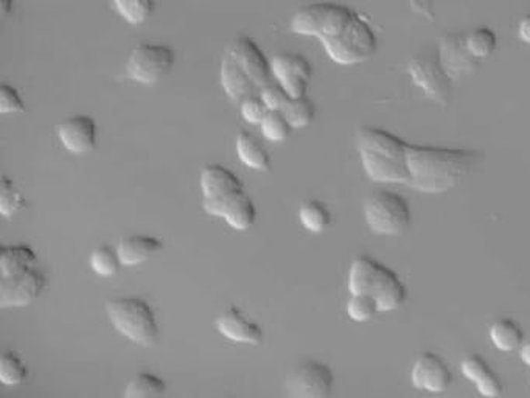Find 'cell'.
Wrapping results in <instances>:
<instances>
[{"label":"cell","mask_w":530,"mask_h":398,"mask_svg":"<svg viewBox=\"0 0 530 398\" xmlns=\"http://www.w3.org/2000/svg\"><path fill=\"white\" fill-rule=\"evenodd\" d=\"M482 159L479 151L409 144L407 185L424 194H442L459 185Z\"/></svg>","instance_id":"cell-1"},{"label":"cell","mask_w":530,"mask_h":398,"mask_svg":"<svg viewBox=\"0 0 530 398\" xmlns=\"http://www.w3.org/2000/svg\"><path fill=\"white\" fill-rule=\"evenodd\" d=\"M359 156L367 176L375 183L407 184L409 142L389 131L363 126L356 135Z\"/></svg>","instance_id":"cell-2"},{"label":"cell","mask_w":530,"mask_h":398,"mask_svg":"<svg viewBox=\"0 0 530 398\" xmlns=\"http://www.w3.org/2000/svg\"><path fill=\"white\" fill-rule=\"evenodd\" d=\"M350 294H372L381 313L394 312L406 302V285L395 271L369 255H358L348 271Z\"/></svg>","instance_id":"cell-3"},{"label":"cell","mask_w":530,"mask_h":398,"mask_svg":"<svg viewBox=\"0 0 530 398\" xmlns=\"http://www.w3.org/2000/svg\"><path fill=\"white\" fill-rule=\"evenodd\" d=\"M107 318L118 333L135 344L151 347L159 341L161 329L155 310L137 296L114 297L106 303Z\"/></svg>","instance_id":"cell-4"},{"label":"cell","mask_w":530,"mask_h":398,"mask_svg":"<svg viewBox=\"0 0 530 398\" xmlns=\"http://www.w3.org/2000/svg\"><path fill=\"white\" fill-rule=\"evenodd\" d=\"M356 15V11L341 4H308L299 8L291 19V30L304 36H316L322 43L345 32Z\"/></svg>","instance_id":"cell-5"},{"label":"cell","mask_w":530,"mask_h":398,"mask_svg":"<svg viewBox=\"0 0 530 398\" xmlns=\"http://www.w3.org/2000/svg\"><path fill=\"white\" fill-rule=\"evenodd\" d=\"M365 223L378 235H396L411 224V209L402 194L391 190H378L365 204Z\"/></svg>","instance_id":"cell-6"},{"label":"cell","mask_w":530,"mask_h":398,"mask_svg":"<svg viewBox=\"0 0 530 398\" xmlns=\"http://www.w3.org/2000/svg\"><path fill=\"white\" fill-rule=\"evenodd\" d=\"M328 56L337 65H350L367 60L376 52V35L361 15L339 36L322 41Z\"/></svg>","instance_id":"cell-7"},{"label":"cell","mask_w":530,"mask_h":398,"mask_svg":"<svg viewBox=\"0 0 530 398\" xmlns=\"http://www.w3.org/2000/svg\"><path fill=\"white\" fill-rule=\"evenodd\" d=\"M176 55L165 44L144 43L129 55L126 75L144 85H153L173 69Z\"/></svg>","instance_id":"cell-8"},{"label":"cell","mask_w":530,"mask_h":398,"mask_svg":"<svg viewBox=\"0 0 530 398\" xmlns=\"http://www.w3.org/2000/svg\"><path fill=\"white\" fill-rule=\"evenodd\" d=\"M407 70L413 81L422 91L439 104H446L451 98V78L440 60L439 52H420L409 61Z\"/></svg>","instance_id":"cell-9"},{"label":"cell","mask_w":530,"mask_h":398,"mask_svg":"<svg viewBox=\"0 0 530 398\" xmlns=\"http://www.w3.org/2000/svg\"><path fill=\"white\" fill-rule=\"evenodd\" d=\"M335 375L330 366L319 361H305L285 380V393L295 398H327L333 391Z\"/></svg>","instance_id":"cell-10"},{"label":"cell","mask_w":530,"mask_h":398,"mask_svg":"<svg viewBox=\"0 0 530 398\" xmlns=\"http://www.w3.org/2000/svg\"><path fill=\"white\" fill-rule=\"evenodd\" d=\"M45 282V274L36 266L19 274L0 277V307H27L43 294Z\"/></svg>","instance_id":"cell-11"},{"label":"cell","mask_w":530,"mask_h":398,"mask_svg":"<svg viewBox=\"0 0 530 398\" xmlns=\"http://www.w3.org/2000/svg\"><path fill=\"white\" fill-rule=\"evenodd\" d=\"M274 80L286 89L289 97H304L308 91L313 69L305 56L297 54H279L271 60Z\"/></svg>","instance_id":"cell-12"},{"label":"cell","mask_w":530,"mask_h":398,"mask_svg":"<svg viewBox=\"0 0 530 398\" xmlns=\"http://www.w3.org/2000/svg\"><path fill=\"white\" fill-rule=\"evenodd\" d=\"M238 65L246 70L255 86L262 89L274 80L271 60L266 58L257 43L249 36H236L225 50Z\"/></svg>","instance_id":"cell-13"},{"label":"cell","mask_w":530,"mask_h":398,"mask_svg":"<svg viewBox=\"0 0 530 398\" xmlns=\"http://www.w3.org/2000/svg\"><path fill=\"white\" fill-rule=\"evenodd\" d=\"M411 380L417 389L429 393H444L450 388L453 375L450 367L446 366V363L439 355L424 352L414 363Z\"/></svg>","instance_id":"cell-14"},{"label":"cell","mask_w":530,"mask_h":398,"mask_svg":"<svg viewBox=\"0 0 530 398\" xmlns=\"http://www.w3.org/2000/svg\"><path fill=\"white\" fill-rule=\"evenodd\" d=\"M59 142L72 154H87L96 145V124L89 115H74L58 130Z\"/></svg>","instance_id":"cell-15"},{"label":"cell","mask_w":530,"mask_h":398,"mask_svg":"<svg viewBox=\"0 0 530 398\" xmlns=\"http://www.w3.org/2000/svg\"><path fill=\"white\" fill-rule=\"evenodd\" d=\"M439 56L451 78L465 75L479 67V58L470 52L466 45V36L462 33H450L442 39Z\"/></svg>","instance_id":"cell-16"},{"label":"cell","mask_w":530,"mask_h":398,"mask_svg":"<svg viewBox=\"0 0 530 398\" xmlns=\"http://www.w3.org/2000/svg\"><path fill=\"white\" fill-rule=\"evenodd\" d=\"M216 329L225 338L241 344L260 345L265 332L255 321L247 318L240 308L229 307L216 319Z\"/></svg>","instance_id":"cell-17"},{"label":"cell","mask_w":530,"mask_h":398,"mask_svg":"<svg viewBox=\"0 0 530 398\" xmlns=\"http://www.w3.org/2000/svg\"><path fill=\"white\" fill-rule=\"evenodd\" d=\"M199 185H201L204 198L234 196L245 192L243 183L235 173L220 164H209L203 168Z\"/></svg>","instance_id":"cell-18"},{"label":"cell","mask_w":530,"mask_h":398,"mask_svg":"<svg viewBox=\"0 0 530 398\" xmlns=\"http://www.w3.org/2000/svg\"><path fill=\"white\" fill-rule=\"evenodd\" d=\"M220 78L221 86L225 94L235 102L245 100L257 89L251 76L247 75L246 70L243 69L227 52L221 61Z\"/></svg>","instance_id":"cell-19"},{"label":"cell","mask_w":530,"mask_h":398,"mask_svg":"<svg viewBox=\"0 0 530 398\" xmlns=\"http://www.w3.org/2000/svg\"><path fill=\"white\" fill-rule=\"evenodd\" d=\"M462 373L476 384L484 397H498L504 391L503 382L479 355L466 356L462 361Z\"/></svg>","instance_id":"cell-20"},{"label":"cell","mask_w":530,"mask_h":398,"mask_svg":"<svg viewBox=\"0 0 530 398\" xmlns=\"http://www.w3.org/2000/svg\"><path fill=\"white\" fill-rule=\"evenodd\" d=\"M164 243L151 235H129L118 243V255L124 266H137L150 260L153 255L161 253Z\"/></svg>","instance_id":"cell-21"},{"label":"cell","mask_w":530,"mask_h":398,"mask_svg":"<svg viewBox=\"0 0 530 398\" xmlns=\"http://www.w3.org/2000/svg\"><path fill=\"white\" fill-rule=\"evenodd\" d=\"M38 255L28 244H4L0 251V277L19 274L27 269L35 268Z\"/></svg>","instance_id":"cell-22"},{"label":"cell","mask_w":530,"mask_h":398,"mask_svg":"<svg viewBox=\"0 0 530 398\" xmlns=\"http://www.w3.org/2000/svg\"><path fill=\"white\" fill-rule=\"evenodd\" d=\"M235 145L236 154L246 167L257 172H268L271 168L269 153L263 145L262 140L255 135L247 131H241L236 135Z\"/></svg>","instance_id":"cell-23"},{"label":"cell","mask_w":530,"mask_h":398,"mask_svg":"<svg viewBox=\"0 0 530 398\" xmlns=\"http://www.w3.org/2000/svg\"><path fill=\"white\" fill-rule=\"evenodd\" d=\"M225 223L236 231H246L255 223L257 218V209L252 203V199L245 192L232 199L231 204L225 210Z\"/></svg>","instance_id":"cell-24"},{"label":"cell","mask_w":530,"mask_h":398,"mask_svg":"<svg viewBox=\"0 0 530 398\" xmlns=\"http://www.w3.org/2000/svg\"><path fill=\"white\" fill-rule=\"evenodd\" d=\"M490 338L501 352H514L525 344V334L520 325L512 319H499L490 329Z\"/></svg>","instance_id":"cell-25"},{"label":"cell","mask_w":530,"mask_h":398,"mask_svg":"<svg viewBox=\"0 0 530 398\" xmlns=\"http://www.w3.org/2000/svg\"><path fill=\"white\" fill-rule=\"evenodd\" d=\"M166 393V382L151 372H140L124 391L126 398L161 397Z\"/></svg>","instance_id":"cell-26"},{"label":"cell","mask_w":530,"mask_h":398,"mask_svg":"<svg viewBox=\"0 0 530 398\" xmlns=\"http://www.w3.org/2000/svg\"><path fill=\"white\" fill-rule=\"evenodd\" d=\"M299 218L304 227L315 234L325 231L332 224V214L327 205L322 204L316 199H311L300 205Z\"/></svg>","instance_id":"cell-27"},{"label":"cell","mask_w":530,"mask_h":398,"mask_svg":"<svg viewBox=\"0 0 530 398\" xmlns=\"http://www.w3.org/2000/svg\"><path fill=\"white\" fill-rule=\"evenodd\" d=\"M282 111L289 120V124H293V128H306L316 117V106L306 95L289 98Z\"/></svg>","instance_id":"cell-28"},{"label":"cell","mask_w":530,"mask_h":398,"mask_svg":"<svg viewBox=\"0 0 530 398\" xmlns=\"http://www.w3.org/2000/svg\"><path fill=\"white\" fill-rule=\"evenodd\" d=\"M89 264H91L92 271L100 277H113L124 266L122 259L118 255V249L111 248L107 244L94 249Z\"/></svg>","instance_id":"cell-29"},{"label":"cell","mask_w":530,"mask_h":398,"mask_svg":"<svg viewBox=\"0 0 530 398\" xmlns=\"http://www.w3.org/2000/svg\"><path fill=\"white\" fill-rule=\"evenodd\" d=\"M28 377V369L16 352H5L0 356V383L5 386H19Z\"/></svg>","instance_id":"cell-30"},{"label":"cell","mask_w":530,"mask_h":398,"mask_svg":"<svg viewBox=\"0 0 530 398\" xmlns=\"http://www.w3.org/2000/svg\"><path fill=\"white\" fill-rule=\"evenodd\" d=\"M113 4L118 15L133 25H140L148 21L155 10L153 0H113Z\"/></svg>","instance_id":"cell-31"},{"label":"cell","mask_w":530,"mask_h":398,"mask_svg":"<svg viewBox=\"0 0 530 398\" xmlns=\"http://www.w3.org/2000/svg\"><path fill=\"white\" fill-rule=\"evenodd\" d=\"M260 126L263 135L271 142H284L288 139L291 131L295 130L282 109H269Z\"/></svg>","instance_id":"cell-32"},{"label":"cell","mask_w":530,"mask_h":398,"mask_svg":"<svg viewBox=\"0 0 530 398\" xmlns=\"http://www.w3.org/2000/svg\"><path fill=\"white\" fill-rule=\"evenodd\" d=\"M381 313L380 303L372 294H352L347 302L348 318L365 323Z\"/></svg>","instance_id":"cell-33"},{"label":"cell","mask_w":530,"mask_h":398,"mask_svg":"<svg viewBox=\"0 0 530 398\" xmlns=\"http://www.w3.org/2000/svg\"><path fill=\"white\" fill-rule=\"evenodd\" d=\"M466 45L476 58H487L496 50L498 38L493 30L487 27L476 28L466 35Z\"/></svg>","instance_id":"cell-34"},{"label":"cell","mask_w":530,"mask_h":398,"mask_svg":"<svg viewBox=\"0 0 530 398\" xmlns=\"http://www.w3.org/2000/svg\"><path fill=\"white\" fill-rule=\"evenodd\" d=\"M25 207V198L16 189L15 183L8 176L0 179V214L4 216L16 215Z\"/></svg>","instance_id":"cell-35"},{"label":"cell","mask_w":530,"mask_h":398,"mask_svg":"<svg viewBox=\"0 0 530 398\" xmlns=\"http://www.w3.org/2000/svg\"><path fill=\"white\" fill-rule=\"evenodd\" d=\"M240 111L243 119L246 120L247 124H262L263 119L269 113V108L262 95L251 94L249 97L241 100Z\"/></svg>","instance_id":"cell-36"},{"label":"cell","mask_w":530,"mask_h":398,"mask_svg":"<svg viewBox=\"0 0 530 398\" xmlns=\"http://www.w3.org/2000/svg\"><path fill=\"white\" fill-rule=\"evenodd\" d=\"M25 109V103L16 87L10 85H2L0 87V114H19Z\"/></svg>","instance_id":"cell-37"},{"label":"cell","mask_w":530,"mask_h":398,"mask_svg":"<svg viewBox=\"0 0 530 398\" xmlns=\"http://www.w3.org/2000/svg\"><path fill=\"white\" fill-rule=\"evenodd\" d=\"M260 95L266 103L269 109H284L285 104L288 103L289 94L286 92L279 81L273 80L266 86L260 89Z\"/></svg>","instance_id":"cell-38"},{"label":"cell","mask_w":530,"mask_h":398,"mask_svg":"<svg viewBox=\"0 0 530 398\" xmlns=\"http://www.w3.org/2000/svg\"><path fill=\"white\" fill-rule=\"evenodd\" d=\"M518 33H520V38L523 39L525 43L530 44V15L523 17V21L520 22Z\"/></svg>","instance_id":"cell-39"},{"label":"cell","mask_w":530,"mask_h":398,"mask_svg":"<svg viewBox=\"0 0 530 398\" xmlns=\"http://www.w3.org/2000/svg\"><path fill=\"white\" fill-rule=\"evenodd\" d=\"M15 6V0H0V11H2V17L8 16L11 10Z\"/></svg>","instance_id":"cell-40"},{"label":"cell","mask_w":530,"mask_h":398,"mask_svg":"<svg viewBox=\"0 0 530 398\" xmlns=\"http://www.w3.org/2000/svg\"><path fill=\"white\" fill-rule=\"evenodd\" d=\"M520 355L521 360L525 361L527 366H530V339L521 345Z\"/></svg>","instance_id":"cell-41"}]
</instances>
